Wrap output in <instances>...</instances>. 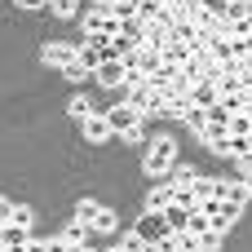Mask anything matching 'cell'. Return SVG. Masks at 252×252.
Here are the masks:
<instances>
[{"mask_svg":"<svg viewBox=\"0 0 252 252\" xmlns=\"http://www.w3.org/2000/svg\"><path fill=\"white\" fill-rule=\"evenodd\" d=\"M142 111L133 106V102H115V106H106V124H111V133L115 137H124V142H142Z\"/></svg>","mask_w":252,"mask_h":252,"instance_id":"1","label":"cell"},{"mask_svg":"<svg viewBox=\"0 0 252 252\" xmlns=\"http://www.w3.org/2000/svg\"><path fill=\"white\" fill-rule=\"evenodd\" d=\"M173 164H177V142L173 137H155L146 146V177H168Z\"/></svg>","mask_w":252,"mask_h":252,"instance_id":"2","label":"cell"},{"mask_svg":"<svg viewBox=\"0 0 252 252\" xmlns=\"http://www.w3.org/2000/svg\"><path fill=\"white\" fill-rule=\"evenodd\" d=\"M199 213L213 221V230H217V235H226V230L244 217V204H235V199H204V204H199Z\"/></svg>","mask_w":252,"mask_h":252,"instance_id":"3","label":"cell"},{"mask_svg":"<svg viewBox=\"0 0 252 252\" xmlns=\"http://www.w3.org/2000/svg\"><path fill=\"white\" fill-rule=\"evenodd\" d=\"M133 235L146 244V248H159L173 230H168V221H164V213H142L137 217V226H133Z\"/></svg>","mask_w":252,"mask_h":252,"instance_id":"4","label":"cell"},{"mask_svg":"<svg viewBox=\"0 0 252 252\" xmlns=\"http://www.w3.org/2000/svg\"><path fill=\"white\" fill-rule=\"evenodd\" d=\"M120 35V18L111 9H93L84 18V40H115Z\"/></svg>","mask_w":252,"mask_h":252,"instance_id":"5","label":"cell"},{"mask_svg":"<svg viewBox=\"0 0 252 252\" xmlns=\"http://www.w3.org/2000/svg\"><path fill=\"white\" fill-rule=\"evenodd\" d=\"M106 58H111V40H80V53H75V62H80L89 75H93V71H97Z\"/></svg>","mask_w":252,"mask_h":252,"instance_id":"6","label":"cell"},{"mask_svg":"<svg viewBox=\"0 0 252 252\" xmlns=\"http://www.w3.org/2000/svg\"><path fill=\"white\" fill-rule=\"evenodd\" d=\"M80 128H84V137H89L93 146H102V142H111V137H115V133H111V124H106V111H93Z\"/></svg>","mask_w":252,"mask_h":252,"instance_id":"7","label":"cell"},{"mask_svg":"<svg viewBox=\"0 0 252 252\" xmlns=\"http://www.w3.org/2000/svg\"><path fill=\"white\" fill-rule=\"evenodd\" d=\"M124 75H128V71H124V62H120V58H106V62L93 71V80H97V84H106V89H120V84H124Z\"/></svg>","mask_w":252,"mask_h":252,"instance_id":"8","label":"cell"},{"mask_svg":"<svg viewBox=\"0 0 252 252\" xmlns=\"http://www.w3.org/2000/svg\"><path fill=\"white\" fill-rule=\"evenodd\" d=\"M31 244V226H0V248L4 252H18V248H27Z\"/></svg>","mask_w":252,"mask_h":252,"instance_id":"9","label":"cell"},{"mask_svg":"<svg viewBox=\"0 0 252 252\" xmlns=\"http://www.w3.org/2000/svg\"><path fill=\"white\" fill-rule=\"evenodd\" d=\"M75 53H80V44H44V53H40V58H44L49 66H58V71H62V66H71V62H75Z\"/></svg>","mask_w":252,"mask_h":252,"instance_id":"10","label":"cell"},{"mask_svg":"<svg viewBox=\"0 0 252 252\" xmlns=\"http://www.w3.org/2000/svg\"><path fill=\"white\" fill-rule=\"evenodd\" d=\"M159 66H164V53H159V49H137V71H142L146 80H151Z\"/></svg>","mask_w":252,"mask_h":252,"instance_id":"11","label":"cell"},{"mask_svg":"<svg viewBox=\"0 0 252 252\" xmlns=\"http://www.w3.org/2000/svg\"><path fill=\"white\" fill-rule=\"evenodd\" d=\"M190 102H195V106H204V111H213V106H217V84H213V80L195 84V89H190Z\"/></svg>","mask_w":252,"mask_h":252,"instance_id":"12","label":"cell"},{"mask_svg":"<svg viewBox=\"0 0 252 252\" xmlns=\"http://www.w3.org/2000/svg\"><path fill=\"white\" fill-rule=\"evenodd\" d=\"M208 58H213L217 66H226V62H235V44H230V40H217V35H213V40H208Z\"/></svg>","mask_w":252,"mask_h":252,"instance_id":"13","label":"cell"},{"mask_svg":"<svg viewBox=\"0 0 252 252\" xmlns=\"http://www.w3.org/2000/svg\"><path fill=\"white\" fill-rule=\"evenodd\" d=\"M97 217H102V204H97V199H80V204H75V221H80V226H89V230H93V221H97Z\"/></svg>","mask_w":252,"mask_h":252,"instance_id":"14","label":"cell"},{"mask_svg":"<svg viewBox=\"0 0 252 252\" xmlns=\"http://www.w3.org/2000/svg\"><path fill=\"white\" fill-rule=\"evenodd\" d=\"M164 221H168V230H173V235H186L190 213H186V208H177V204H168V208H164Z\"/></svg>","mask_w":252,"mask_h":252,"instance_id":"15","label":"cell"},{"mask_svg":"<svg viewBox=\"0 0 252 252\" xmlns=\"http://www.w3.org/2000/svg\"><path fill=\"white\" fill-rule=\"evenodd\" d=\"M159 53H164V62H168V66H186V62H190V49H186V44H177V40H168Z\"/></svg>","mask_w":252,"mask_h":252,"instance_id":"16","label":"cell"},{"mask_svg":"<svg viewBox=\"0 0 252 252\" xmlns=\"http://www.w3.org/2000/svg\"><path fill=\"white\" fill-rule=\"evenodd\" d=\"M182 124H186L190 133H199V137H204V133H208V111H204V106H190V111L182 115Z\"/></svg>","mask_w":252,"mask_h":252,"instance_id":"17","label":"cell"},{"mask_svg":"<svg viewBox=\"0 0 252 252\" xmlns=\"http://www.w3.org/2000/svg\"><path fill=\"white\" fill-rule=\"evenodd\" d=\"M173 204V186H155L151 195H146V213H164Z\"/></svg>","mask_w":252,"mask_h":252,"instance_id":"18","label":"cell"},{"mask_svg":"<svg viewBox=\"0 0 252 252\" xmlns=\"http://www.w3.org/2000/svg\"><path fill=\"white\" fill-rule=\"evenodd\" d=\"M168 177H173V186H195V182H199V173H195L190 164H182V159L168 168Z\"/></svg>","mask_w":252,"mask_h":252,"instance_id":"19","label":"cell"},{"mask_svg":"<svg viewBox=\"0 0 252 252\" xmlns=\"http://www.w3.org/2000/svg\"><path fill=\"white\" fill-rule=\"evenodd\" d=\"M89 235H93V230H89V226H80V221H71V226L62 230V239H66V244H75V248H84V244H89Z\"/></svg>","mask_w":252,"mask_h":252,"instance_id":"20","label":"cell"},{"mask_svg":"<svg viewBox=\"0 0 252 252\" xmlns=\"http://www.w3.org/2000/svg\"><path fill=\"white\" fill-rule=\"evenodd\" d=\"M190 106H195V102H190V93H168V115H177V120H182Z\"/></svg>","mask_w":252,"mask_h":252,"instance_id":"21","label":"cell"},{"mask_svg":"<svg viewBox=\"0 0 252 252\" xmlns=\"http://www.w3.org/2000/svg\"><path fill=\"white\" fill-rule=\"evenodd\" d=\"M44 9H49L53 18H75V9H80V0H49Z\"/></svg>","mask_w":252,"mask_h":252,"instance_id":"22","label":"cell"},{"mask_svg":"<svg viewBox=\"0 0 252 252\" xmlns=\"http://www.w3.org/2000/svg\"><path fill=\"white\" fill-rule=\"evenodd\" d=\"M128 53H137V44H133V40H124V35H115V40H111V58H120V62H124Z\"/></svg>","mask_w":252,"mask_h":252,"instance_id":"23","label":"cell"},{"mask_svg":"<svg viewBox=\"0 0 252 252\" xmlns=\"http://www.w3.org/2000/svg\"><path fill=\"white\" fill-rule=\"evenodd\" d=\"M93 111H97V106H89V102H84V97H75V102H71V106H66V115H71V120H80V124H84V120H89V115H93Z\"/></svg>","mask_w":252,"mask_h":252,"instance_id":"24","label":"cell"},{"mask_svg":"<svg viewBox=\"0 0 252 252\" xmlns=\"http://www.w3.org/2000/svg\"><path fill=\"white\" fill-rule=\"evenodd\" d=\"M111 230H115V213H111V208H102V217L93 221V235H111Z\"/></svg>","mask_w":252,"mask_h":252,"instance_id":"25","label":"cell"},{"mask_svg":"<svg viewBox=\"0 0 252 252\" xmlns=\"http://www.w3.org/2000/svg\"><path fill=\"white\" fill-rule=\"evenodd\" d=\"M204 230H213V221H208V217L195 208V213H190V226H186V235H204Z\"/></svg>","mask_w":252,"mask_h":252,"instance_id":"26","label":"cell"},{"mask_svg":"<svg viewBox=\"0 0 252 252\" xmlns=\"http://www.w3.org/2000/svg\"><path fill=\"white\" fill-rule=\"evenodd\" d=\"M230 137H252V120L248 115H235V120H230Z\"/></svg>","mask_w":252,"mask_h":252,"instance_id":"27","label":"cell"},{"mask_svg":"<svg viewBox=\"0 0 252 252\" xmlns=\"http://www.w3.org/2000/svg\"><path fill=\"white\" fill-rule=\"evenodd\" d=\"M115 248H120V252H151L146 244H142V239H137V235H133V230H128V235H124V239H120Z\"/></svg>","mask_w":252,"mask_h":252,"instance_id":"28","label":"cell"},{"mask_svg":"<svg viewBox=\"0 0 252 252\" xmlns=\"http://www.w3.org/2000/svg\"><path fill=\"white\" fill-rule=\"evenodd\" d=\"M226 199H235V204H248V186H244V182H226Z\"/></svg>","mask_w":252,"mask_h":252,"instance_id":"29","label":"cell"},{"mask_svg":"<svg viewBox=\"0 0 252 252\" xmlns=\"http://www.w3.org/2000/svg\"><path fill=\"white\" fill-rule=\"evenodd\" d=\"M199 239V252H213V248H221V235L217 230H204V235H195Z\"/></svg>","mask_w":252,"mask_h":252,"instance_id":"30","label":"cell"},{"mask_svg":"<svg viewBox=\"0 0 252 252\" xmlns=\"http://www.w3.org/2000/svg\"><path fill=\"white\" fill-rule=\"evenodd\" d=\"M9 221H13V226H31V208H27V204H13V217H9ZM9 221H4V226H9Z\"/></svg>","mask_w":252,"mask_h":252,"instance_id":"31","label":"cell"},{"mask_svg":"<svg viewBox=\"0 0 252 252\" xmlns=\"http://www.w3.org/2000/svg\"><path fill=\"white\" fill-rule=\"evenodd\" d=\"M62 75H66V80H71V84H80V80H84V75H89V71H84V66H80V62H71V66H62Z\"/></svg>","mask_w":252,"mask_h":252,"instance_id":"32","label":"cell"},{"mask_svg":"<svg viewBox=\"0 0 252 252\" xmlns=\"http://www.w3.org/2000/svg\"><path fill=\"white\" fill-rule=\"evenodd\" d=\"M9 217H13V204H9V199H0V226H4Z\"/></svg>","mask_w":252,"mask_h":252,"instance_id":"33","label":"cell"},{"mask_svg":"<svg viewBox=\"0 0 252 252\" xmlns=\"http://www.w3.org/2000/svg\"><path fill=\"white\" fill-rule=\"evenodd\" d=\"M13 4H22V9H40V4H49V0H13Z\"/></svg>","mask_w":252,"mask_h":252,"instance_id":"34","label":"cell"},{"mask_svg":"<svg viewBox=\"0 0 252 252\" xmlns=\"http://www.w3.org/2000/svg\"><path fill=\"white\" fill-rule=\"evenodd\" d=\"M93 4H97V9H115L120 0H93Z\"/></svg>","mask_w":252,"mask_h":252,"instance_id":"35","label":"cell"},{"mask_svg":"<svg viewBox=\"0 0 252 252\" xmlns=\"http://www.w3.org/2000/svg\"><path fill=\"white\" fill-rule=\"evenodd\" d=\"M128 4H133V9H142V4H146V0H128Z\"/></svg>","mask_w":252,"mask_h":252,"instance_id":"36","label":"cell"},{"mask_svg":"<svg viewBox=\"0 0 252 252\" xmlns=\"http://www.w3.org/2000/svg\"><path fill=\"white\" fill-rule=\"evenodd\" d=\"M244 186H248V199H252V177H248V182H244Z\"/></svg>","mask_w":252,"mask_h":252,"instance_id":"37","label":"cell"}]
</instances>
